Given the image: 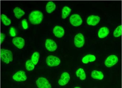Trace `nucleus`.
Here are the masks:
<instances>
[{
    "label": "nucleus",
    "instance_id": "nucleus-1",
    "mask_svg": "<svg viewBox=\"0 0 122 88\" xmlns=\"http://www.w3.org/2000/svg\"><path fill=\"white\" fill-rule=\"evenodd\" d=\"M43 15L40 11L38 10L32 12L29 15V20L32 24L36 25L40 24L43 19Z\"/></svg>",
    "mask_w": 122,
    "mask_h": 88
},
{
    "label": "nucleus",
    "instance_id": "nucleus-2",
    "mask_svg": "<svg viewBox=\"0 0 122 88\" xmlns=\"http://www.w3.org/2000/svg\"><path fill=\"white\" fill-rule=\"evenodd\" d=\"M1 57L2 61L7 64L12 62L13 59V55L12 52L4 49L1 50Z\"/></svg>",
    "mask_w": 122,
    "mask_h": 88
},
{
    "label": "nucleus",
    "instance_id": "nucleus-3",
    "mask_svg": "<svg viewBox=\"0 0 122 88\" xmlns=\"http://www.w3.org/2000/svg\"><path fill=\"white\" fill-rule=\"evenodd\" d=\"M46 61L47 65L50 67L58 66L61 63V61L58 57L52 55L48 56Z\"/></svg>",
    "mask_w": 122,
    "mask_h": 88
},
{
    "label": "nucleus",
    "instance_id": "nucleus-4",
    "mask_svg": "<svg viewBox=\"0 0 122 88\" xmlns=\"http://www.w3.org/2000/svg\"><path fill=\"white\" fill-rule=\"evenodd\" d=\"M36 83L39 88H51V86L48 80L43 77L39 78L36 81Z\"/></svg>",
    "mask_w": 122,
    "mask_h": 88
},
{
    "label": "nucleus",
    "instance_id": "nucleus-5",
    "mask_svg": "<svg viewBox=\"0 0 122 88\" xmlns=\"http://www.w3.org/2000/svg\"><path fill=\"white\" fill-rule=\"evenodd\" d=\"M70 23L74 26L77 27L81 25L82 20L80 16L77 14L72 15L70 18Z\"/></svg>",
    "mask_w": 122,
    "mask_h": 88
},
{
    "label": "nucleus",
    "instance_id": "nucleus-6",
    "mask_svg": "<svg viewBox=\"0 0 122 88\" xmlns=\"http://www.w3.org/2000/svg\"><path fill=\"white\" fill-rule=\"evenodd\" d=\"M118 59L117 57L115 55H111L108 56L105 62L106 66L108 68H111L118 62Z\"/></svg>",
    "mask_w": 122,
    "mask_h": 88
},
{
    "label": "nucleus",
    "instance_id": "nucleus-7",
    "mask_svg": "<svg viewBox=\"0 0 122 88\" xmlns=\"http://www.w3.org/2000/svg\"><path fill=\"white\" fill-rule=\"evenodd\" d=\"M74 42L75 46L78 48H81L83 46L85 43L84 36L81 33H79L75 36Z\"/></svg>",
    "mask_w": 122,
    "mask_h": 88
},
{
    "label": "nucleus",
    "instance_id": "nucleus-8",
    "mask_svg": "<svg viewBox=\"0 0 122 88\" xmlns=\"http://www.w3.org/2000/svg\"><path fill=\"white\" fill-rule=\"evenodd\" d=\"M13 79L17 82H21L25 81L27 77L25 72L23 70L19 71L14 74L13 76Z\"/></svg>",
    "mask_w": 122,
    "mask_h": 88
},
{
    "label": "nucleus",
    "instance_id": "nucleus-9",
    "mask_svg": "<svg viewBox=\"0 0 122 88\" xmlns=\"http://www.w3.org/2000/svg\"><path fill=\"white\" fill-rule=\"evenodd\" d=\"M45 45L46 49L52 52L55 51L57 47L56 43L52 40L49 39H46Z\"/></svg>",
    "mask_w": 122,
    "mask_h": 88
},
{
    "label": "nucleus",
    "instance_id": "nucleus-10",
    "mask_svg": "<svg viewBox=\"0 0 122 88\" xmlns=\"http://www.w3.org/2000/svg\"><path fill=\"white\" fill-rule=\"evenodd\" d=\"M70 79V76L69 73L67 72H64L61 75L58 81V84L60 86L65 85L68 83Z\"/></svg>",
    "mask_w": 122,
    "mask_h": 88
},
{
    "label": "nucleus",
    "instance_id": "nucleus-11",
    "mask_svg": "<svg viewBox=\"0 0 122 88\" xmlns=\"http://www.w3.org/2000/svg\"><path fill=\"white\" fill-rule=\"evenodd\" d=\"M100 20V17L93 15L88 17L87 20V23L90 25L96 26L99 23Z\"/></svg>",
    "mask_w": 122,
    "mask_h": 88
},
{
    "label": "nucleus",
    "instance_id": "nucleus-12",
    "mask_svg": "<svg viewBox=\"0 0 122 88\" xmlns=\"http://www.w3.org/2000/svg\"><path fill=\"white\" fill-rule=\"evenodd\" d=\"M12 42L13 44L18 49H22L25 44L24 40L20 37H16L13 39Z\"/></svg>",
    "mask_w": 122,
    "mask_h": 88
},
{
    "label": "nucleus",
    "instance_id": "nucleus-13",
    "mask_svg": "<svg viewBox=\"0 0 122 88\" xmlns=\"http://www.w3.org/2000/svg\"><path fill=\"white\" fill-rule=\"evenodd\" d=\"M53 33L56 37L61 38L64 36L65 34V30L62 27L57 25L54 28Z\"/></svg>",
    "mask_w": 122,
    "mask_h": 88
},
{
    "label": "nucleus",
    "instance_id": "nucleus-14",
    "mask_svg": "<svg viewBox=\"0 0 122 88\" xmlns=\"http://www.w3.org/2000/svg\"><path fill=\"white\" fill-rule=\"evenodd\" d=\"M109 33L108 29L106 27H103L101 28L98 32V36L100 39H102L106 37Z\"/></svg>",
    "mask_w": 122,
    "mask_h": 88
},
{
    "label": "nucleus",
    "instance_id": "nucleus-15",
    "mask_svg": "<svg viewBox=\"0 0 122 88\" xmlns=\"http://www.w3.org/2000/svg\"><path fill=\"white\" fill-rule=\"evenodd\" d=\"M96 58L95 56L91 54H88L84 57L82 60V62L84 64H87L95 61Z\"/></svg>",
    "mask_w": 122,
    "mask_h": 88
},
{
    "label": "nucleus",
    "instance_id": "nucleus-16",
    "mask_svg": "<svg viewBox=\"0 0 122 88\" xmlns=\"http://www.w3.org/2000/svg\"><path fill=\"white\" fill-rule=\"evenodd\" d=\"M91 76L93 78L100 80L103 79L104 77L103 74L102 72L96 70L93 71L92 72Z\"/></svg>",
    "mask_w": 122,
    "mask_h": 88
},
{
    "label": "nucleus",
    "instance_id": "nucleus-17",
    "mask_svg": "<svg viewBox=\"0 0 122 88\" xmlns=\"http://www.w3.org/2000/svg\"><path fill=\"white\" fill-rule=\"evenodd\" d=\"M13 12L15 17L18 19L21 18L25 14L24 11L18 7L15 8Z\"/></svg>",
    "mask_w": 122,
    "mask_h": 88
},
{
    "label": "nucleus",
    "instance_id": "nucleus-18",
    "mask_svg": "<svg viewBox=\"0 0 122 88\" xmlns=\"http://www.w3.org/2000/svg\"><path fill=\"white\" fill-rule=\"evenodd\" d=\"M55 4L52 2H49L47 4L46 9V12L51 14L56 9Z\"/></svg>",
    "mask_w": 122,
    "mask_h": 88
},
{
    "label": "nucleus",
    "instance_id": "nucleus-19",
    "mask_svg": "<svg viewBox=\"0 0 122 88\" xmlns=\"http://www.w3.org/2000/svg\"><path fill=\"white\" fill-rule=\"evenodd\" d=\"M76 74L77 76L82 80H84L86 79L85 73L84 70L82 68L78 69L76 71Z\"/></svg>",
    "mask_w": 122,
    "mask_h": 88
},
{
    "label": "nucleus",
    "instance_id": "nucleus-20",
    "mask_svg": "<svg viewBox=\"0 0 122 88\" xmlns=\"http://www.w3.org/2000/svg\"><path fill=\"white\" fill-rule=\"evenodd\" d=\"M71 11V9L69 7L67 6L64 7L62 10V18L63 19H66L69 15Z\"/></svg>",
    "mask_w": 122,
    "mask_h": 88
},
{
    "label": "nucleus",
    "instance_id": "nucleus-21",
    "mask_svg": "<svg viewBox=\"0 0 122 88\" xmlns=\"http://www.w3.org/2000/svg\"><path fill=\"white\" fill-rule=\"evenodd\" d=\"M40 57V54L37 52H34L32 55L31 57V60L35 65H36L38 64Z\"/></svg>",
    "mask_w": 122,
    "mask_h": 88
},
{
    "label": "nucleus",
    "instance_id": "nucleus-22",
    "mask_svg": "<svg viewBox=\"0 0 122 88\" xmlns=\"http://www.w3.org/2000/svg\"><path fill=\"white\" fill-rule=\"evenodd\" d=\"M1 19L3 23L5 26L9 25L11 23L10 19L5 14H2L1 15Z\"/></svg>",
    "mask_w": 122,
    "mask_h": 88
},
{
    "label": "nucleus",
    "instance_id": "nucleus-23",
    "mask_svg": "<svg viewBox=\"0 0 122 88\" xmlns=\"http://www.w3.org/2000/svg\"><path fill=\"white\" fill-rule=\"evenodd\" d=\"M25 67L28 71H31L34 69L35 65L33 63L31 60H28L26 62Z\"/></svg>",
    "mask_w": 122,
    "mask_h": 88
},
{
    "label": "nucleus",
    "instance_id": "nucleus-24",
    "mask_svg": "<svg viewBox=\"0 0 122 88\" xmlns=\"http://www.w3.org/2000/svg\"><path fill=\"white\" fill-rule=\"evenodd\" d=\"M122 25L118 26L115 29L113 32V35L115 37H118L122 35Z\"/></svg>",
    "mask_w": 122,
    "mask_h": 88
},
{
    "label": "nucleus",
    "instance_id": "nucleus-25",
    "mask_svg": "<svg viewBox=\"0 0 122 88\" xmlns=\"http://www.w3.org/2000/svg\"><path fill=\"white\" fill-rule=\"evenodd\" d=\"M10 34L12 37H15L16 34V31L14 27L10 28L9 32Z\"/></svg>",
    "mask_w": 122,
    "mask_h": 88
},
{
    "label": "nucleus",
    "instance_id": "nucleus-26",
    "mask_svg": "<svg viewBox=\"0 0 122 88\" xmlns=\"http://www.w3.org/2000/svg\"><path fill=\"white\" fill-rule=\"evenodd\" d=\"M22 24L23 28L26 30L28 27V25L27 21L25 19H24L22 21Z\"/></svg>",
    "mask_w": 122,
    "mask_h": 88
},
{
    "label": "nucleus",
    "instance_id": "nucleus-27",
    "mask_svg": "<svg viewBox=\"0 0 122 88\" xmlns=\"http://www.w3.org/2000/svg\"><path fill=\"white\" fill-rule=\"evenodd\" d=\"M6 35L3 33H1V42L2 44L4 41Z\"/></svg>",
    "mask_w": 122,
    "mask_h": 88
},
{
    "label": "nucleus",
    "instance_id": "nucleus-28",
    "mask_svg": "<svg viewBox=\"0 0 122 88\" xmlns=\"http://www.w3.org/2000/svg\"><path fill=\"white\" fill-rule=\"evenodd\" d=\"M75 88H80L79 87H75Z\"/></svg>",
    "mask_w": 122,
    "mask_h": 88
}]
</instances>
